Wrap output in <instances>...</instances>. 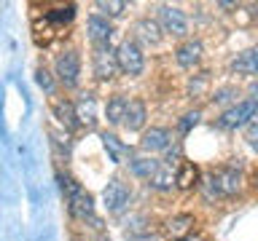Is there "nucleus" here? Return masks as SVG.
Segmentation results:
<instances>
[{
    "instance_id": "obj_6",
    "label": "nucleus",
    "mask_w": 258,
    "mask_h": 241,
    "mask_svg": "<svg viewBox=\"0 0 258 241\" xmlns=\"http://www.w3.org/2000/svg\"><path fill=\"white\" fill-rule=\"evenodd\" d=\"M54 70H56V78L64 88H78L81 83V56L76 51H62L54 62Z\"/></svg>"
},
{
    "instance_id": "obj_7",
    "label": "nucleus",
    "mask_w": 258,
    "mask_h": 241,
    "mask_svg": "<svg viewBox=\"0 0 258 241\" xmlns=\"http://www.w3.org/2000/svg\"><path fill=\"white\" fill-rule=\"evenodd\" d=\"M159 24H161V30L172 38L188 35V16H185L177 6H161L159 8Z\"/></svg>"
},
{
    "instance_id": "obj_19",
    "label": "nucleus",
    "mask_w": 258,
    "mask_h": 241,
    "mask_svg": "<svg viewBox=\"0 0 258 241\" xmlns=\"http://www.w3.org/2000/svg\"><path fill=\"white\" fill-rule=\"evenodd\" d=\"M102 148L108 150V156H110L113 164H121V161H126L129 156H132V150H129L124 142H118L116 134H108V132L102 134ZM129 161H132V158H129Z\"/></svg>"
},
{
    "instance_id": "obj_9",
    "label": "nucleus",
    "mask_w": 258,
    "mask_h": 241,
    "mask_svg": "<svg viewBox=\"0 0 258 241\" xmlns=\"http://www.w3.org/2000/svg\"><path fill=\"white\" fill-rule=\"evenodd\" d=\"M86 32H89V38H92V43L94 46H105V43H110V38H113V24L108 16H102V14H92L86 19Z\"/></svg>"
},
{
    "instance_id": "obj_32",
    "label": "nucleus",
    "mask_w": 258,
    "mask_h": 241,
    "mask_svg": "<svg viewBox=\"0 0 258 241\" xmlns=\"http://www.w3.org/2000/svg\"><path fill=\"white\" fill-rule=\"evenodd\" d=\"M250 94H253L255 99H258V80H253V86H250Z\"/></svg>"
},
{
    "instance_id": "obj_10",
    "label": "nucleus",
    "mask_w": 258,
    "mask_h": 241,
    "mask_svg": "<svg viewBox=\"0 0 258 241\" xmlns=\"http://www.w3.org/2000/svg\"><path fill=\"white\" fill-rule=\"evenodd\" d=\"M202 54H205V46H202V40H183L180 46L175 48V62L180 64V67L185 70H191V67H197V64L202 62Z\"/></svg>"
},
{
    "instance_id": "obj_16",
    "label": "nucleus",
    "mask_w": 258,
    "mask_h": 241,
    "mask_svg": "<svg viewBox=\"0 0 258 241\" xmlns=\"http://www.w3.org/2000/svg\"><path fill=\"white\" fill-rule=\"evenodd\" d=\"M148 120V110H145V102L143 99H129V110H126V118H124V129L126 132H140Z\"/></svg>"
},
{
    "instance_id": "obj_1",
    "label": "nucleus",
    "mask_w": 258,
    "mask_h": 241,
    "mask_svg": "<svg viewBox=\"0 0 258 241\" xmlns=\"http://www.w3.org/2000/svg\"><path fill=\"white\" fill-rule=\"evenodd\" d=\"M258 118V99L255 96H247V99L234 102L231 107H226L218 118V129H239L247 126Z\"/></svg>"
},
{
    "instance_id": "obj_11",
    "label": "nucleus",
    "mask_w": 258,
    "mask_h": 241,
    "mask_svg": "<svg viewBox=\"0 0 258 241\" xmlns=\"http://www.w3.org/2000/svg\"><path fill=\"white\" fill-rule=\"evenodd\" d=\"M169 142H172V132L164 126H151L148 132L143 134L140 140V148L148 150V153H156V150H167Z\"/></svg>"
},
{
    "instance_id": "obj_33",
    "label": "nucleus",
    "mask_w": 258,
    "mask_h": 241,
    "mask_svg": "<svg viewBox=\"0 0 258 241\" xmlns=\"http://www.w3.org/2000/svg\"><path fill=\"white\" fill-rule=\"evenodd\" d=\"M218 8H237V3H226L223 0V3H218Z\"/></svg>"
},
{
    "instance_id": "obj_5",
    "label": "nucleus",
    "mask_w": 258,
    "mask_h": 241,
    "mask_svg": "<svg viewBox=\"0 0 258 241\" xmlns=\"http://www.w3.org/2000/svg\"><path fill=\"white\" fill-rule=\"evenodd\" d=\"M118 67L129 78L143 75V70H145V54H143V46L137 43V40L126 38L124 43L118 46Z\"/></svg>"
},
{
    "instance_id": "obj_13",
    "label": "nucleus",
    "mask_w": 258,
    "mask_h": 241,
    "mask_svg": "<svg viewBox=\"0 0 258 241\" xmlns=\"http://www.w3.org/2000/svg\"><path fill=\"white\" fill-rule=\"evenodd\" d=\"M229 67H231V72H237V75H258V46L237 54Z\"/></svg>"
},
{
    "instance_id": "obj_18",
    "label": "nucleus",
    "mask_w": 258,
    "mask_h": 241,
    "mask_svg": "<svg viewBox=\"0 0 258 241\" xmlns=\"http://www.w3.org/2000/svg\"><path fill=\"white\" fill-rule=\"evenodd\" d=\"M194 228V214L183 212V214H172L169 220L164 222V230L169 233L172 238H180V236H188Z\"/></svg>"
},
{
    "instance_id": "obj_22",
    "label": "nucleus",
    "mask_w": 258,
    "mask_h": 241,
    "mask_svg": "<svg viewBox=\"0 0 258 241\" xmlns=\"http://www.w3.org/2000/svg\"><path fill=\"white\" fill-rule=\"evenodd\" d=\"M148 185H151L153 190H159V193L172 190V185H175V172H172V166H169V164H161L159 172L148 180Z\"/></svg>"
},
{
    "instance_id": "obj_21",
    "label": "nucleus",
    "mask_w": 258,
    "mask_h": 241,
    "mask_svg": "<svg viewBox=\"0 0 258 241\" xmlns=\"http://www.w3.org/2000/svg\"><path fill=\"white\" fill-rule=\"evenodd\" d=\"M159 166H161V161L148 158V156H140V158H132V161H129V169H132V174L140 177V180H151V177L159 172Z\"/></svg>"
},
{
    "instance_id": "obj_28",
    "label": "nucleus",
    "mask_w": 258,
    "mask_h": 241,
    "mask_svg": "<svg viewBox=\"0 0 258 241\" xmlns=\"http://www.w3.org/2000/svg\"><path fill=\"white\" fill-rule=\"evenodd\" d=\"M245 140L250 145V150H255L258 153V118L253 120V124L247 126V134H245Z\"/></svg>"
},
{
    "instance_id": "obj_17",
    "label": "nucleus",
    "mask_w": 258,
    "mask_h": 241,
    "mask_svg": "<svg viewBox=\"0 0 258 241\" xmlns=\"http://www.w3.org/2000/svg\"><path fill=\"white\" fill-rule=\"evenodd\" d=\"M126 110H129V99L126 96H110L108 104H105V118H108L110 126H124V118H126Z\"/></svg>"
},
{
    "instance_id": "obj_25",
    "label": "nucleus",
    "mask_w": 258,
    "mask_h": 241,
    "mask_svg": "<svg viewBox=\"0 0 258 241\" xmlns=\"http://www.w3.org/2000/svg\"><path fill=\"white\" fill-rule=\"evenodd\" d=\"M199 118H202V110H188L180 120H177V132H180V134H188L191 129L199 124Z\"/></svg>"
},
{
    "instance_id": "obj_34",
    "label": "nucleus",
    "mask_w": 258,
    "mask_h": 241,
    "mask_svg": "<svg viewBox=\"0 0 258 241\" xmlns=\"http://www.w3.org/2000/svg\"><path fill=\"white\" fill-rule=\"evenodd\" d=\"M253 188L258 190V169H255V172H253Z\"/></svg>"
},
{
    "instance_id": "obj_31",
    "label": "nucleus",
    "mask_w": 258,
    "mask_h": 241,
    "mask_svg": "<svg viewBox=\"0 0 258 241\" xmlns=\"http://www.w3.org/2000/svg\"><path fill=\"white\" fill-rule=\"evenodd\" d=\"M172 241H205L202 233H188V236H180V238H172Z\"/></svg>"
},
{
    "instance_id": "obj_29",
    "label": "nucleus",
    "mask_w": 258,
    "mask_h": 241,
    "mask_svg": "<svg viewBox=\"0 0 258 241\" xmlns=\"http://www.w3.org/2000/svg\"><path fill=\"white\" fill-rule=\"evenodd\" d=\"M237 96V91H234L231 86H226V88H218L215 91V96H213V102L215 104H223V102H229V99H234Z\"/></svg>"
},
{
    "instance_id": "obj_4",
    "label": "nucleus",
    "mask_w": 258,
    "mask_h": 241,
    "mask_svg": "<svg viewBox=\"0 0 258 241\" xmlns=\"http://www.w3.org/2000/svg\"><path fill=\"white\" fill-rule=\"evenodd\" d=\"M92 70H94L97 80H113V78L121 72V67H118V48H113L110 43L94 46Z\"/></svg>"
},
{
    "instance_id": "obj_30",
    "label": "nucleus",
    "mask_w": 258,
    "mask_h": 241,
    "mask_svg": "<svg viewBox=\"0 0 258 241\" xmlns=\"http://www.w3.org/2000/svg\"><path fill=\"white\" fill-rule=\"evenodd\" d=\"M129 241H159L156 233H137V236H132Z\"/></svg>"
},
{
    "instance_id": "obj_12",
    "label": "nucleus",
    "mask_w": 258,
    "mask_h": 241,
    "mask_svg": "<svg viewBox=\"0 0 258 241\" xmlns=\"http://www.w3.org/2000/svg\"><path fill=\"white\" fill-rule=\"evenodd\" d=\"M135 35H137V43L143 46H156L161 38H164V30L156 19H140L135 24Z\"/></svg>"
},
{
    "instance_id": "obj_26",
    "label": "nucleus",
    "mask_w": 258,
    "mask_h": 241,
    "mask_svg": "<svg viewBox=\"0 0 258 241\" xmlns=\"http://www.w3.org/2000/svg\"><path fill=\"white\" fill-rule=\"evenodd\" d=\"M207 80H210V72H199V75H194L188 80V94H202L205 91V86H207Z\"/></svg>"
},
{
    "instance_id": "obj_8",
    "label": "nucleus",
    "mask_w": 258,
    "mask_h": 241,
    "mask_svg": "<svg viewBox=\"0 0 258 241\" xmlns=\"http://www.w3.org/2000/svg\"><path fill=\"white\" fill-rule=\"evenodd\" d=\"M129 198H132V193H129V188L121 180H110L102 190V201H105V206H108V212H113V214L124 212L129 206Z\"/></svg>"
},
{
    "instance_id": "obj_20",
    "label": "nucleus",
    "mask_w": 258,
    "mask_h": 241,
    "mask_svg": "<svg viewBox=\"0 0 258 241\" xmlns=\"http://www.w3.org/2000/svg\"><path fill=\"white\" fill-rule=\"evenodd\" d=\"M197 180H199V169H197V164H191V161H183V164L175 169V188L191 190L194 185H197Z\"/></svg>"
},
{
    "instance_id": "obj_27",
    "label": "nucleus",
    "mask_w": 258,
    "mask_h": 241,
    "mask_svg": "<svg viewBox=\"0 0 258 241\" xmlns=\"http://www.w3.org/2000/svg\"><path fill=\"white\" fill-rule=\"evenodd\" d=\"M35 80H38V86L43 88V91H48V94L54 91V80H51V72H48V70L40 67V70L35 72Z\"/></svg>"
},
{
    "instance_id": "obj_3",
    "label": "nucleus",
    "mask_w": 258,
    "mask_h": 241,
    "mask_svg": "<svg viewBox=\"0 0 258 241\" xmlns=\"http://www.w3.org/2000/svg\"><path fill=\"white\" fill-rule=\"evenodd\" d=\"M207 185H210V196L231 198V196H237L239 188H242V172L237 166H221L210 174Z\"/></svg>"
},
{
    "instance_id": "obj_2",
    "label": "nucleus",
    "mask_w": 258,
    "mask_h": 241,
    "mask_svg": "<svg viewBox=\"0 0 258 241\" xmlns=\"http://www.w3.org/2000/svg\"><path fill=\"white\" fill-rule=\"evenodd\" d=\"M62 190H64V198H68V206H70L73 217L86 220V217L94 214V198L86 193L84 185H78L73 177H62Z\"/></svg>"
},
{
    "instance_id": "obj_14",
    "label": "nucleus",
    "mask_w": 258,
    "mask_h": 241,
    "mask_svg": "<svg viewBox=\"0 0 258 241\" xmlns=\"http://www.w3.org/2000/svg\"><path fill=\"white\" fill-rule=\"evenodd\" d=\"M54 118L59 120L68 132H73V129L81 126L78 112H76V102H70V99H56L54 102Z\"/></svg>"
},
{
    "instance_id": "obj_24",
    "label": "nucleus",
    "mask_w": 258,
    "mask_h": 241,
    "mask_svg": "<svg viewBox=\"0 0 258 241\" xmlns=\"http://www.w3.org/2000/svg\"><path fill=\"white\" fill-rule=\"evenodd\" d=\"M97 8L102 11V16H108V19H116V16H121L129 6L124 3V0H100V3H97Z\"/></svg>"
},
{
    "instance_id": "obj_23",
    "label": "nucleus",
    "mask_w": 258,
    "mask_h": 241,
    "mask_svg": "<svg viewBox=\"0 0 258 241\" xmlns=\"http://www.w3.org/2000/svg\"><path fill=\"white\" fill-rule=\"evenodd\" d=\"M73 16H76V6H62V8H51V11H46V19L54 22L56 27H64L68 22H73Z\"/></svg>"
},
{
    "instance_id": "obj_15",
    "label": "nucleus",
    "mask_w": 258,
    "mask_h": 241,
    "mask_svg": "<svg viewBox=\"0 0 258 241\" xmlns=\"http://www.w3.org/2000/svg\"><path fill=\"white\" fill-rule=\"evenodd\" d=\"M76 112H78L81 126H94L97 124V99H94V94H89V91L81 94L76 99Z\"/></svg>"
}]
</instances>
